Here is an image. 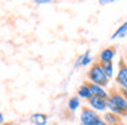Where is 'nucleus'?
I'll use <instances>...</instances> for the list:
<instances>
[{"instance_id": "obj_1", "label": "nucleus", "mask_w": 127, "mask_h": 125, "mask_svg": "<svg viewBox=\"0 0 127 125\" xmlns=\"http://www.w3.org/2000/svg\"><path fill=\"white\" fill-rule=\"evenodd\" d=\"M107 107L108 111L115 113L120 116L122 118H127V101L124 97L119 92L116 87L109 90V97L107 99Z\"/></svg>"}, {"instance_id": "obj_2", "label": "nucleus", "mask_w": 127, "mask_h": 125, "mask_svg": "<svg viewBox=\"0 0 127 125\" xmlns=\"http://www.w3.org/2000/svg\"><path fill=\"white\" fill-rule=\"evenodd\" d=\"M86 78H88V82L97 84V86H101L104 88H107L108 84H109V79L107 78V75H105L104 69L101 67V62L98 60L90 65V68L86 72Z\"/></svg>"}, {"instance_id": "obj_3", "label": "nucleus", "mask_w": 127, "mask_h": 125, "mask_svg": "<svg viewBox=\"0 0 127 125\" xmlns=\"http://www.w3.org/2000/svg\"><path fill=\"white\" fill-rule=\"evenodd\" d=\"M79 120L82 124L86 125H97L98 121L101 120L100 114L97 111H94L93 109H90L89 106H83L81 109V114H79Z\"/></svg>"}, {"instance_id": "obj_4", "label": "nucleus", "mask_w": 127, "mask_h": 125, "mask_svg": "<svg viewBox=\"0 0 127 125\" xmlns=\"http://www.w3.org/2000/svg\"><path fill=\"white\" fill-rule=\"evenodd\" d=\"M115 84L119 88H127V61L120 59L118 62V73L115 76Z\"/></svg>"}, {"instance_id": "obj_5", "label": "nucleus", "mask_w": 127, "mask_h": 125, "mask_svg": "<svg viewBox=\"0 0 127 125\" xmlns=\"http://www.w3.org/2000/svg\"><path fill=\"white\" fill-rule=\"evenodd\" d=\"M93 62H94V60H93V56H92V50L88 49V50L81 53L79 56L75 59L74 68H83V67H88V65H92Z\"/></svg>"}, {"instance_id": "obj_6", "label": "nucleus", "mask_w": 127, "mask_h": 125, "mask_svg": "<svg viewBox=\"0 0 127 125\" xmlns=\"http://www.w3.org/2000/svg\"><path fill=\"white\" fill-rule=\"evenodd\" d=\"M116 56V48L115 46H107L104 48L98 54L100 62H113V59Z\"/></svg>"}, {"instance_id": "obj_7", "label": "nucleus", "mask_w": 127, "mask_h": 125, "mask_svg": "<svg viewBox=\"0 0 127 125\" xmlns=\"http://www.w3.org/2000/svg\"><path fill=\"white\" fill-rule=\"evenodd\" d=\"M89 103V107L93 109L94 111H107L108 107H107V99H102V98H98V97H92L88 101Z\"/></svg>"}, {"instance_id": "obj_8", "label": "nucleus", "mask_w": 127, "mask_h": 125, "mask_svg": "<svg viewBox=\"0 0 127 125\" xmlns=\"http://www.w3.org/2000/svg\"><path fill=\"white\" fill-rule=\"evenodd\" d=\"M88 84H89V88H90L93 97H98V98H102V99H108V97H109V91H107V88H104V87H101V86H97V84H93V83H90V82H88Z\"/></svg>"}, {"instance_id": "obj_9", "label": "nucleus", "mask_w": 127, "mask_h": 125, "mask_svg": "<svg viewBox=\"0 0 127 125\" xmlns=\"http://www.w3.org/2000/svg\"><path fill=\"white\" fill-rule=\"evenodd\" d=\"M77 97L79 98V99H83V101H89L93 95H92V91L90 88H89V84L88 82H83V83L79 84V87L77 88Z\"/></svg>"}, {"instance_id": "obj_10", "label": "nucleus", "mask_w": 127, "mask_h": 125, "mask_svg": "<svg viewBox=\"0 0 127 125\" xmlns=\"http://www.w3.org/2000/svg\"><path fill=\"white\" fill-rule=\"evenodd\" d=\"M101 118L104 120L108 125H124L123 118H122L120 116H118V114H115V113H111V111H105Z\"/></svg>"}, {"instance_id": "obj_11", "label": "nucleus", "mask_w": 127, "mask_h": 125, "mask_svg": "<svg viewBox=\"0 0 127 125\" xmlns=\"http://www.w3.org/2000/svg\"><path fill=\"white\" fill-rule=\"evenodd\" d=\"M48 118H49V117L45 113H33L29 117V120H30V122L33 125H47Z\"/></svg>"}, {"instance_id": "obj_12", "label": "nucleus", "mask_w": 127, "mask_h": 125, "mask_svg": "<svg viewBox=\"0 0 127 125\" xmlns=\"http://www.w3.org/2000/svg\"><path fill=\"white\" fill-rule=\"evenodd\" d=\"M127 37V21L123 22V23L120 24V26L118 27V29L115 30V31L112 33V35H111V40H116V38H124Z\"/></svg>"}, {"instance_id": "obj_13", "label": "nucleus", "mask_w": 127, "mask_h": 125, "mask_svg": "<svg viewBox=\"0 0 127 125\" xmlns=\"http://www.w3.org/2000/svg\"><path fill=\"white\" fill-rule=\"evenodd\" d=\"M101 67L109 80L111 79H115V64L113 62H101Z\"/></svg>"}, {"instance_id": "obj_14", "label": "nucleus", "mask_w": 127, "mask_h": 125, "mask_svg": "<svg viewBox=\"0 0 127 125\" xmlns=\"http://www.w3.org/2000/svg\"><path fill=\"white\" fill-rule=\"evenodd\" d=\"M67 107H68L70 111H72V113H74L75 110H78V109L81 107V99L77 97V95L70 97L68 98V102H67Z\"/></svg>"}, {"instance_id": "obj_15", "label": "nucleus", "mask_w": 127, "mask_h": 125, "mask_svg": "<svg viewBox=\"0 0 127 125\" xmlns=\"http://www.w3.org/2000/svg\"><path fill=\"white\" fill-rule=\"evenodd\" d=\"M118 90H119V92L124 97V99L127 101V88H118Z\"/></svg>"}, {"instance_id": "obj_16", "label": "nucleus", "mask_w": 127, "mask_h": 125, "mask_svg": "<svg viewBox=\"0 0 127 125\" xmlns=\"http://www.w3.org/2000/svg\"><path fill=\"white\" fill-rule=\"evenodd\" d=\"M36 4H48L49 3V0H36Z\"/></svg>"}, {"instance_id": "obj_17", "label": "nucleus", "mask_w": 127, "mask_h": 125, "mask_svg": "<svg viewBox=\"0 0 127 125\" xmlns=\"http://www.w3.org/2000/svg\"><path fill=\"white\" fill-rule=\"evenodd\" d=\"M109 3H112V0H100L98 1V4H101V5H105V4H109Z\"/></svg>"}, {"instance_id": "obj_18", "label": "nucleus", "mask_w": 127, "mask_h": 125, "mask_svg": "<svg viewBox=\"0 0 127 125\" xmlns=\"http://www.w3.org/2000/svg\"><path fill=\"white\" fill-rule=\"evenodd\" d=\"M3 122H4V114L1 113V111H0V125L3 124Z\"/></svg>"}, {"instance_id": "obj_19", "label": "nucleus", "mask_w": 127, "mask_h": 125, "mask_svg": "<svg viewBox=\"0 0 127 125\" xmlns=\"http://www.w3.org/2000/svg\"><path fill=\"white\" fill-rule=\"evenodd\" d=\"M97 125H108V124H107V122H105L104 120L101 118V120H100V121H98V124H97Z\"/></svg>"}, {"instance_id": "obj_20", "label": "nucleus", "mask_w": 127, "mask_h": 125, "mask_svg": "<svg viewBox=\"0 0 127 125\" xmlns=\"http://www.w3.org/2000/svg\"><path fill=\"white\" fill-rule=\"evenodd\" d=\"M79 125H86V124H82V122H81V124H79Z\"/></svg>"}]
</instances>
